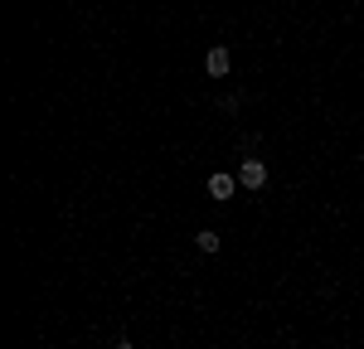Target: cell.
<instances>
[{"label": "cell", "instance_id": "cell-1", "mask_svg": "<svg viewBox=\"0 0 364 349\" xmlns=\"http://www.w3.org/2000/svg\"><path fill=\"white\" fill-rule=\"evenodd\" d=\"M238 184H243V189H262V184H267V165H262L257 155H248V160L238 165Z\"/></svg>", "mask_w": 364, "mask_h": 349}, {"label": "cell", "instance_id": "cell-2", "mask_svg": "<svg viewBox=\"0 0 364 349\" xmlns=\"http://www.w3.org/2000/svg\"><path fill=\"white\" fill-rule=\"evenodd\" d=\"M228 68H233V54H228L224 44H214V49L204 54V73H209V78H224Z\"/></svg>", "mask_w": 364, "mask_h": 349}, {"label": "cell", "instance_id": "cell-3", "mask_svg": "<svg viewBox=\"0 0 364 349\" xmlns=\"http://www.w3.org/2000/svg\"><path fill=\"white\" fill-rule=\"evenodd\" d=\"M209 194L219 204H228L233 194H238V174H209Z\"/></svg>", "mask_w": 364, "mask_h": 349}, {"label": "cell", "instance_id": "cell-4", "mask_svg": "<svg viewBox=\"0 0 364 349\" xmlns=\"http://www.w3.org/2000/svg\"><path fill=\"white\" fill-rule=\"evenodd\" d=\"M195 248H199V253H219V233H209V228H204V233L195 238Z\"/></svg>", "mask_w": 364, "mask_h": 349}]
</instances>
